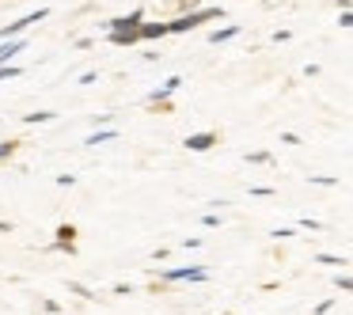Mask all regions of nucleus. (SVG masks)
I'll return each instance as SVG.
<instances>
[{
	"mask_svg": "<svg viewBox=\"0 0 353 315\" xmlns=\"http://www.w3.org/2000/svg\"><path fill=\"white\" fill-rule=\"evenodd\" d=\"M114 137H118V130H99V133L88 137V145H107V141H114Z\"/></svg>",
	"mask_w": 353,
	"mask_h": 315,
	"instance_id": "obj_10",
	"label": "nucleus"
},
{
	"mask_svg": "<svg viewBox=\"0 0 353 315\" xmlns=\"http://www.w3.org/2000/svg\"><path fill=\"white\" fill-rule=\"evenodd\" d=\"M72 239H77V228H72V224H61V228H57V243L65 247V251H77V247H72Z\"/></svg>",
	"mask_w": 353,
	"mask_h": 315,
	"instance_id": "obj_9",
	"label": "nucleus"
},
{
	"mask_svg": "<svg viewBox=\"0 0 353 315\" xmlns=\"http://www.w3.org/2000/svg\"><path fill=\"white\" fill-rule=\"evenodd\" d=\"M54 118V110H39V114H27V122L31 125H42V122H50Z\"/></svg>",
	"mask_w": 353,
	"mask_h": 315,
	"instance_id": "obj_13",
	"label": "nucleus"
},
{
	"mask_svg": "<svg viewBox=\"0 0 353 315\" xmlns=\"http://www.w3.org/2000/svg\"><path fill=\"white\" fill-rule=\"evenodd\" d=\"M183 145L190 148V152H209V148L216 145V133H190V137H186Z\"/></svg>",
	"mask_w": 353,
	"mask_h": 315,
	"instance_id": "obj_4",
	"label": "nucleus"
},
{
	"mask_svg": "<svg viewBox=\"0 0 353 315\" xmlns=\"http://www.w3.org/2000/svg\"><path fill=\"white\" fill-rule=\"evenodd\" d=\"M141 19H145V12H141V8H133L130 16L110 19V23H107V31H137V27H141Z\"/></svg>",
	"mask_w": 353,
	"mask_h": 315,
	"instance_id": "obj_2",
	"label": "nucleus"
},
{
	"mask_svg": "<svg viewBox=\"0 0 353 315\" xmlns=\"http://www.w3.org/2000/svg\"><path fill=\"white\" fill-rule=\"evenodd\" d=\"M179 84H183L179 77H168L160 88H156V92H148V103H168V95H175V92H179Z\"/></svg>",
	"mask_w": 353,
	"mask_h": 315,
	"instance_id": "obj_5",
	"label": "nucleus"
},
{
	"mask_svg": "<svg viewBox=\"0 0 353 315\" xmlns=\"http://www.w3.org/2000/svg\"><path fill=\"white\" fill-rule=\"evenodd\" d=\"M239 34V27L232 23V27H221V31H213V42H228V39H236Z\"/></svg>",
	"mask_w": 353,
	"mask_h": 315,
	"instance_id": "obj_11",
	"label": "nucleus"
},
{
	"mask_svg": "<svg viewBox=\"0 0 353 315\" xmlns=\"http://www.w3.org/2000/svg\"><path fill=\"white\" fill-rule=\"evenodd\" d=\"M12 152H16V141H0V160H8Z\"/></svg>",
	"mask_w": 353,
	"mask_h": 315,
	"instance_id": "obj_14",
	"label": "nucleus"
},
{
	"mask_svg": "<svg viewBox=\"0 0 353 315\" xmlns=\"http://www.w3.org/2000/svg\"><path fill=\"white\" fill-rule=\"evenodd\" d=\"M19 72H23L19 65H0V80H16Z\"/></svg>",
	"mask_w": 353,
	"mask_h": 315,
	"instance_id": "obj_12",
	"label": "nucleus"
},
{
	"mask_svg": "<svg viewBox=\"0 0 353 315\" xmlns=\"http://www.w3.org/2000/svg\"><path fill=\"white\" fill-rule=\"evenodd\" d=\"M338 23H342V27H350V31H353V12H342V19H338Z\"/></svg>",
	"mask_w": 353,
	"mask_h": 315,
	"instance_id": "obj_17",
	"label": "nucleus"
},
{
	"mask_svg": "<svg viewBox=\"0 0 353 315\" xmlns=\"http://www.w3.org/2000/svg\"><path fill=\"white\" fill-rule=\"evenodd\" d=\"M312 183L315 186H334V179H330V175H312Z\"/></svg>",
	"mask_w": 353,
	"mask_h": 315,
	"instance_id": "obj_15",
	"label": "nucleus"
},
{
	"mask_svg": "<svg viewBox=\"0 0 353 315\" xmlns=\"http://www.w3.org/2000/svg\"><path fill=\"white\" fill-rule=\"evenodd\" d=\"M137 34H141V42H156V39H163V34H168V23H141Z\"/></svg>",
	"mask_w": 353,
	"mask_h": 315,
	"instance_id": "obj_7",
	"label": "nucleus"
},
{
	"mask_svg": "<svg viewBox=\"0 0 353 315\" xmlns=\"http://www.w3.org/2000/svg\"><path fill=\"white\" fill-rule=\"evenodd\" d=\"M334 285H338V289H345V292H353V281H350V277H334Z\"/></svg>",
	"mask_w": 353,
	"mask_h": 315,
	"instance_id": "obj_16",
	"label": "nucleus"
},
{
	"mask_svg": "<svg viewBox=\"0 0 353 315\" xmlns=\"http://www.w3.org/2000/svg\"><path fill=\"white\" fill-rule=\"evenodd\" d=\"M23 50H27V39H4L0 42V65H8L12 57L23 54Z\"/></svg>",
	"mask_w": 353,
	"mask_h": 315,
	"instance_id": "obj_6",
	"label": "nucleus"
},
{
	"mask_svg": "<svg viewBox=\"0 0 353 315\" xmlns=\"http://www.w3.org/2000/svg\"><path fill=\"white\" fill-rule=\"evenodd\" d=\"M224 12L221 8H198V12H186V16H175L168 23V34H186V31H194V27H201V23H209V19H221Z\"/></svg>",
	"mask_w": 353,
	"mask_h": 315,
	"instance_id": "obj_1",
	"label": "nucleus"
},
{
	"mask_svg": "<svg viewBox=\"0 0 353 315\" xmlns=\"http://www.w3.org/2000/svg\"><path fill=\"white\" fill-rule=\"evenodd\" d=\"M107 39L114 42V46H137L141 34L137 31H107Z\"/></svg>",
	"mask_w": 353,
	"mask_h": 315,
	"instance_id": "obj_8",
	"label": "nucleus"
},
{
	"mask_svg": "<svg viewBox=\"0 0 353 315\" xmlns=\"http://www.w3.org/2000/svg\"><path fill=\"white\" fill-rule=\"evenodd\" d=\"M163 281H205V270L190 266V270H163Z\"/></svg>",
	"mask_w": 353,
	"mask_h": 315,
	"instance_id": "obj_3",
	"label": "nucleus"
}]
</instances>
